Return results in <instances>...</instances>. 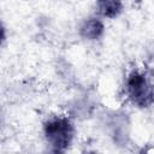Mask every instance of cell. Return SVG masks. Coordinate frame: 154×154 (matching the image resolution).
Here are the masks:
<instances>
[{
  "instance_id": "obj_1",
  "label": "cell",
  "mask_w": 154,
  "mask_h": 154,
  "mask_svg": "<svg viewBox=\"0 0 154 154\" xmlns=\"http://www.w3.org/2000/svg\"><path fill=\"white\" fill-rule=\"evenodd\" d=\"M45 135L55 152H64L72 142L73 126L65 117H58L45 124Z\"/></svg>"
},
{
  "instance_id": "obj_2",
  "label": "cell",
  "mask_w": 154,
  "mask_h": 154,
  "mask_svg": "<svg viewBox=\"0 0 154 154\" xmlns=\"http://www.w3.org/2000/svg\"><path fill=\"white\" fill-rule=\"evenodd\" d=\"M126 93L131 102L138 107H148L154 102V87L146 75L132 71L126 81Z\"/></svg>"
},
{
  "instance_id": "obj_4",
  "label": "cell",
  "mask_w": 154,
  "mask_h": 154,
  "mask_svg": "<svg viewBox=\"0 0 154 154\" xmlns=\"http://www.w3.org/2000/svg\"><path fill=\"white\" fill-rule=\"evenodd\" d=\"M99 12L108 18L117 17L123 8L122 0H96Z\"/></svg>"
},
{
  "instance_id": "obj_3",
  "label": "cell",
  "mask_w": 154,
  "mask_h": 154,
  "mask_svg": "<svg viewBox=\"0 0 154 154\" xmlns=\"http://www.w3.org/2000/svg\"><path fill=\"white\" fill-rule=\"evenodd\" d=\"M79 32L87 40H97L103 34V24L96 18L88 19L82 24Z\"/></svg>"
}]
</instances>
